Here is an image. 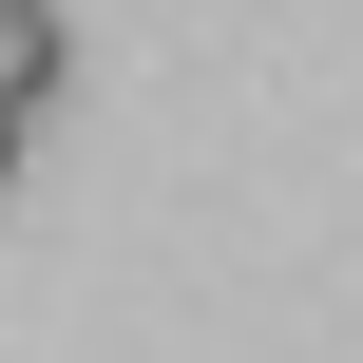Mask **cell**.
Listing matches in <instances>:
<instances>
[{
  "label": "cell",
  "mask_w": 363,
  "mask_h": 363,
  "mask_svg": "<svg viewBox=\"0 0 363 363\" xmlns=\"http://www.w3.org/2000/svg\"><path fill=\"white\" fill-rule=\"evenodd\" d=\"M57 96V0H0V115Z\"/></svg>",
  "instance_id": "obj_1"
},
{
  "label": "cell",
  "mask_w": 363,
  "mask_h": 363,
  "mask_svg": "<svg viewBox=\"0 0 363 363\" xmlns=\"http://www.w3.org/2000/svg\"><path fill=\"white\" fill-rule=\"evenodd\" d=\"M0 191H19V115H0Z\"/></svg>",
  "instance_id": "obj_2"
}]
</instances>
